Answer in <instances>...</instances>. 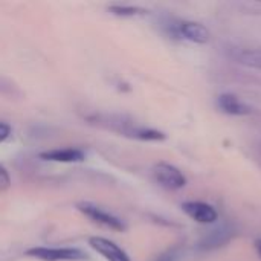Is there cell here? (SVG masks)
I'll use <instances>...</instances> for the list:
<instances>
[{
    "label": "cell",
    "mask_w": 261,
    "mask_h": 261,
    "mask_svg": "<svg viewBox=\"0 0 261 261\" xmlns=\"http://www.w3.org/2000/svg\"><path fill=\"white\" fill-rule=\"evenodd\" d=\"M87 121L93 125H98L101 128L115 132L121 136L136 139V141L158 142V141H164L167 138L165 133L159 132L156 128L141 125L130 116L121 115V113H93V115L87 116Z\"/></svg>",
    "instance_id": "obj_1"
},
{
    "label": "cell",
    "mask_w": 261,
    "mask_h": 261,
    "mask_svg": "<svg viewBox=\"0 0 261 261\" xmlns=\"http://www.w3.org/2000/svg\"><path fill=\"white\" fill-rule=\"evenodd\" d=\"M26 257L40 261H86L87 255L76 248H47V246H35L29 248Z\"/></svg>",
    "instance_id": "obj_2"
},
{
    "label": "cell",
    "mask_w": 261,
    "mask_h": 261,
    "mask_svg": "<svg viewBox=\"0 0 261 261\" xmlns=\"http://www.w3.org/2000/svg\"><path fill=\"white\" fill-rule=\"evenodd\" d=\"M76 210L86 217H89L92 222H95L96 225H101L112 231H119V232L125 231V223L119 217L113 216L112 213L102 210L98 205H93L90 202H80L76 205Z\"/></svg>",
    "instance_id": "obj_3"
},
{
    "label": "cell",
    "mask_w": 261,
    "mask_h": 261,
    "mask_svg": "<svg viewBox=\"0 0 261 261\" xmlns=\"http://www.w3.org/2000/svg\"><path fill=\"white\" fill-rule=\"evenodd\" d=\"M153 177L161 187L171 191L180 190L187 185V179L184 173L177 167L167 162H159L153 167Z\"/></svg>",
    "instance_id": "obj_4"
},
{
    "label": "cell",
    "mask_w": 261,
    "mask_h": 261,
    "mask_svg": "<svg viewBox=\"0 0 261 261\" xmlns=\"http://www.w3.org/2000/svg\"><path fill=\"white\" fill-rule=\"evenodd\" d=\"M170 32L174 37H179V38H184V40H188V41H193L197 44L208 43L210 37H211L210 31L205 24H202L199 21H188V20L177 21V23L171 24Z\"/></svg>",
    "instance_id": "obj_5"
},
{
    "label": "cell",
    "mask_w": 261,
    "mask_h": 261,
    "mask_svg": "<svg viewBox=\"0 0 261 261\" xmlns=\"http://www.w3.org/2000/svg\"><path fill=\"white\" fill-rule=\"evenodd\" d=\"M236 236V229L229 225H223L219 226L213 231H210L200 242H199V251L202 252H210V251H216L219 248H223L225 245H228L232 237Z\"/></svg>",
    "instance_id": "obj_6"
},
{
    "label": "cell",
    "mask_w": 261,
    "mask_h": 261,
    "mask_svg": "<svg viewBox=\"0 0 261 261\" xmlns=\"http://www.w3.org/2000/svg\"><path fill=\"white\" fill-rule=\"evenodd\" d=\"M182 211L190 216L193 220H196L197 223H214L219 219V213L217 210L206 203V202H200V200H194V202H185L182 203Z\"/></svg>",
    "instance_id": "obj_7"
},
{
    "label": "cell",
    "mask_w": 261,
    "mask_h": 261,
    "mask_svg": "<svg viewBox=\"0 0 261 261\" xmlns=\"http://www.w3.org/2000/svg\"><path fill=\"white\" fill-rule=\"evenodd\" d=\"M90 248L102 255L107 261H132L124 249H121L115 242L104 239V237H90L89 239Z\"/></svg>",
    "instance_id": "obj_8"
},
{
    "label": "cell",
    "mask_w": 261,
    "mask_h": 261,
    "mask_svg": "<svg viewBox=\"0 0 261 261\" xmlns=\"http://www.w3.org/2000/svg\"><path fill=\"white\" fill-rule=\"evenodd\" d=\"M40 159L58 164H75L86 159V153L80 148H55L40 153Z\"/></svg>",
    "instance_id": "obj_9"
},
{
    "label": "cell",
    "mask_w": 261,
    "mask_h": 261,
    "mask_svg": "<svg viewBox=\"0 0 261 261\" xmlns=\"http://www.w3.org/2000/svg\"><path fill=\"white\" fill-rule=\"evenodd\" d=\"M217 106L219 109L231 116H245L249 115L252 110L248 104H245L239 96L232 93H223L217 98Z\"/></svg>",
    "instance_id": "obj_10"
},
{
    "label": "cell",
    "mask_w": 261,
    "mask_h": 261,
    "mask_svg": "<svg viewBox=\"0 0 261 261\" xmlns=\"http://www.w3.org/2000/svg\"><path fill=\"white\" fill-rule=\"evenodd\" d=\"M236 61L252 69L261 70V47H245L239 49L234 55Z\"/></svg>",
    "instance_id": "obj_11"
},
{
    "label": "cell",
    "mask_w": 261,
    "mask_h": 261,
    "mask_svg": "<svg viewBox=\"0 0 261 261\" xmlns=\"http://www.w3.org/2000/svg\"><path fill=\"white\" fill-rule=\"evenodd\" d=\"M109 11L119 17H135L139 14H145V9L139 6H132V5H112L109 6Z\"/></svg>",
    "instance_id": "obj_12"
},
{
    "label": "cell",
    "mask_w": 261,
    "mask_h": 261,
    "mask_svg": "<svg viewBox=\"0 0 261 261\" xmlns=\"http://www.w3.org/2000/svg\"><path fill=\"white\" fill-rule=\"evenodd\" d=\"M180 254H182L180 246H173V248H168L167 251H164L162 254H159L153 261H179Z\"/></svg>",
    "instance_id": "obj_13"
},
{
    "label": "cell",
    "mask_w": 261,
    "mask_h": 261,
    "mask_svg": "<svg viewBox=\"0 0 261 261\" xmlns=\"http://www.w3.org/2000/svg\"><path fill=\"white\" fill-rule=\"evenodd\" d=\"M9 187H11V176H9L8 170L3 165H0V194L8 191Z\"/></svg>",
    "instance_id": "obj_14"
},
{
    "label": "cell",
    "mask_w": 261,
    "mask_h": 261,
    "mask_svg": "<svg viewBox=\"0 0 261 261\" xmlns=\"http://www.w3.org/2000/svg\"><path fill=\"white\" fill-rule=\"evenodd\" d=\"M11 125L8 124V122H3V121H0V144L2 142H5L9 136H11Z\"/></svg>",
    "instance_id": "obj_15"
},
{
    "label": "cell",
    "mask_w": 261,
    "mask_h": 261,
    "mask_svg": "<svg viewBox=\"0 0 261 261\" xmlns=\"http://www.w3.org/2000/svg\"><path fill=\"white\" fill-rule=\"evenodd\" d=\"M255 249H257V254H258V257L261 258V239L255 242Z\"/></svg>",
    "instance_id": "obj_16"
}]
</instances>
